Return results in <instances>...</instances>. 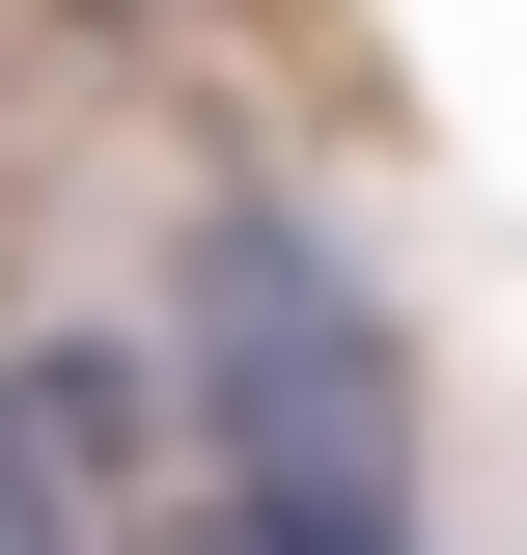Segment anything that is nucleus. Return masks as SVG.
<instances>
[{
    "label": "nucleus",
    "instance_id": "obj_1",
    "mask_svg": "<svg viewBox=\"0 0 527 555\" xmlns=\"http://www.w3.org/2000/svg\"><path fill=\"white\" fill-rule=\"evenodd\" d=\"M167 416L222 473H416V334L306 195H195L167 222Z\"/></svg>",
    "mask_w": 527,
    "mask_h": 555
},
{
    "label": "nucleus",
    "instance_id": "obj_2",
    "mask_svg": "<svg viewBox=\"0 0 527 555\" xmlns=\"http://www.w3.org/2000/svg\"><path fill=\"white\" fill-rule=\"evenodd\" d=\"M139 444H167L139 334H0V555H139Z\"/></svg>",
    "mask_w": 527,
    "mask_h": 555
}]
</instances>
